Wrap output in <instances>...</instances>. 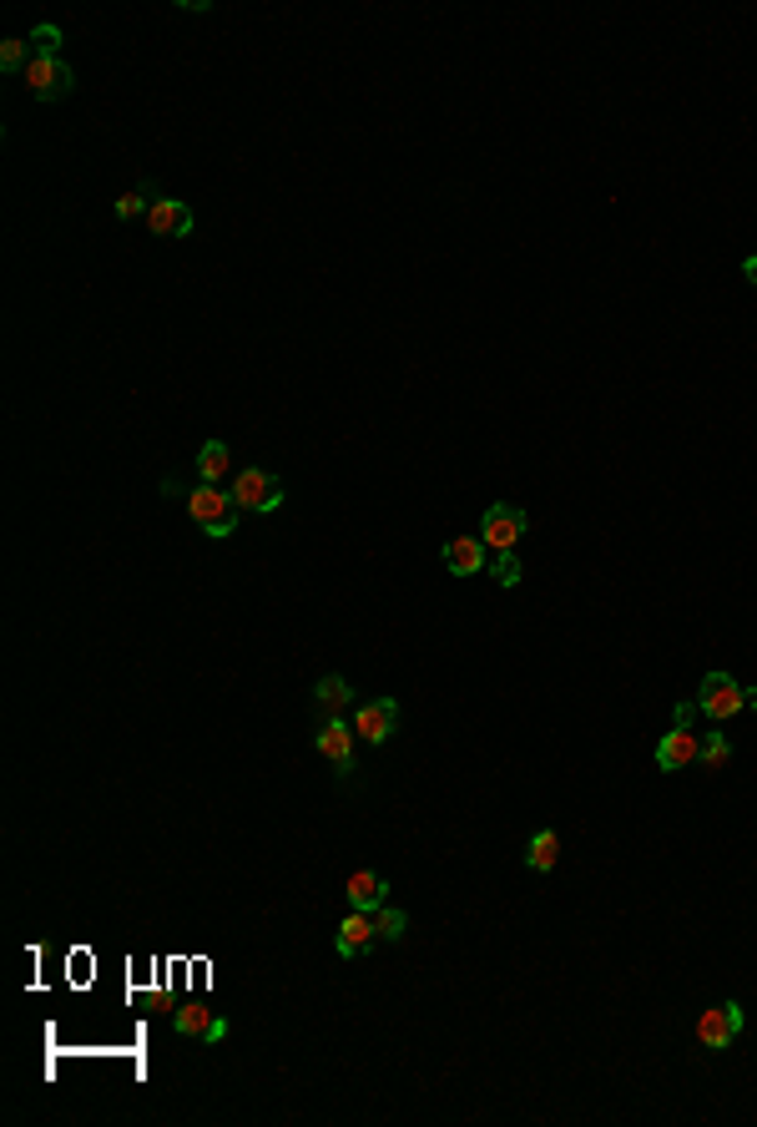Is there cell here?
<instances>
[{
    "label": "cell",
    "mask_w": 757,
    "mask_h": 1127,
    "mask_svg": "<svg viewBox=\"0 0 757 1127\" xmlns=\"http://www.w3.org/2000/svg\"><path fill=\"white\" fill-rule=\"evenodd\" d=\"M692 718H697V698H692V703H676L672 728H667V734H661V743H657V768H661V774H676V768L697 764V753H703V738H697Z\"/></svg>",
    "instance_id": "cell-2"
},
{
    "label": "cell",
    "mask_w": 757,
    "mask_h": 1127,
    "mask_svg": "<svg viewBox=\"0 0 757 1127\" xmlns=\"http://www.w3.org/2000/svg\"><path fill=\"white\" fill-rule=\"evenodd\" d=\"M737 1031H743V1006H737V1002L707 1006V1011L697 1016V1046H703V1052H722V1046H732V1042H737Z\"/></svg>",
    "instance_id": "cell-8"
},
{
    "label": "cell",
    "mask_w": 757,
    "mask_h": 1127,
    "mask_svg": "<svg viewBox=\"0 0 757 1127\" xmlns=\"http://www.w3.org/2000/svg\"><path fill=\"white\" fill-rule=\"evenodd\" d=\"M404 925H410V920H404V910H394L389 900L374 910V931H379V941H400Z\"/></svg>",
    "instance_id": "cell-19"
},
{
    "label": "cell",
    "mask_w": 757,
    "mask_h": 1127,
    "mask_svg": "<svg viewBox=\"0 0 757 1127\" xmlns=\"http://www.w3.org/2000/svg\"><path fill=\"white\" fill-rule=\"evenodd\" d=\"M187 516H193V526H203L212 542H222V536H233L237 531V501H233V490H222V486H193L187 490Z\"/></svg>",
    "instance_id": "cell-1"
},
{
    "label": "cell",
    "mask_w": 757,
    "mask_h": 1127,
    "mask_svg": "<svg viewBox=\"0 0 757 1127\" xmlns=\"http://www.w3.org/2000/svg\"><path fill=\"white\" fill-rule=\"evenodd\" d=\"M172 1031L187 1037V1042H222V1037H228V1016L203 1002H187L172 1011Z\"/></svg>",
    "instance_id": "cell-9"
},
{
    "label": "cell",
    "mask_w": 757,
    "mask_h": 1127,
    "mask_svg": "<svg viewBox=\"0 0 757 1127\" xmlns=\"http://www.w3.org/2000/svg\"><path fill=\"white\" fill-rule=\"evenodd\" d=\"M743 279L757 283V253H753V258H743Z\"/></svg>",
    "instance_id": "cell-23"
},
{
    "label": "cell",
    "mask_w": 757,
    "mask_h": 1127,
    "mask_svg": "<svg viewBox=\"0 0 757 1127\" xmlns=\"http://www.w3.org/2000/svg\"><path fill=\"white\" fill-rule=\"evenodd\" d=\"M26 66H30V41L5 36V41H0V71H26Z\"/></svg>",
    "instance_id": "cell-20"
},
{
    "label": "cell",
    "mask_w": 757,
    "mask_h": 1127,
    "mask_svg": "<svg viewBox=\"0 0 757 1127\" xmlns=\"http://www.w3.org/2000/svg\"><path fill=\"white\" fill-rule=\"evenodd\" d=\"M354 703V688H349L339 672H329V678H318V688H314V713H318V724L323 718H344V708Z\"/></svg>",
    "instance_id": "cell-15"
},
{
    "label": "cell",
    "mask_w": 757,
    "mask_h": 1127,
    "mask_svg": "<svg viewBox=\"0 0 757 1127\" xmlns=\"http://www.w3.org/2000/svg\"><path fill=\"white\" fill-rule=\"evenodd\" d=\"M400 728V703L394 698H369V703H358L354 713V734L364 738V743H389V734Z\"/></svg>",
    "instance_id": "cell-10"
},
{
    "label": "cell",
    "mask_w": 757,
    "mask_h": 1127,
    "mask_svg": "<svg viewBox=\"0 0 757 1127\" xmlns=\"http://www.w3.org/2000/svg\"><path fill=\"white\" fill-rule=\"evenodd\" d=\"M440 557L450 567V577H475V571H485V542L480 536H450Z\"/></svg>",
    "instance_id": "cell-13"
},
{
    "label": "cell",
    "mask_w": 757,
    "mask_h": 1127,
    "mask_svg": "<svg viewBox=\"0 0 757 1127\" xmlns=\"http://www.w3.org/2000/svg\"><path fill=\"white\" fill-rule=\"evenodd\" d=\"M374 941H379V931H374V910H354V905H349V916L339 920V935H333V950H339L344 960H354V956H369Z\"/></svg>",
    "instance_id": "cell-11"
},
{
    "label": "cell",
    "mask_w": 757,
    "mask_h": 1127,
    "mask_svg": "<svg viewBox=\"0 0 757 1127\" xmlns=\"http://www.w3.org/2000/svg\"><path fill=\"white\" fill-rule=\"evenodd\" d=\"M233 501L237 511H258V516H273L278 506H283V486H278L273 471H262V465H248V471L233 475Z\"/></svg>",
    "instance_id": "cell-5"
},
{
    "label": "cell",
    "mask_w": 757,
    "mask_h": 1127,
    "mask_svg": "<svg viewBox=\"0 0 757 1127\" xmlns=\"http://www.w3.org/2000/svg\"><path fill=\"white\" fill-rule=\"evenodd\" d=\"M147 208H151L147 187H137V193H126L122 203H117V218H147Z\"/></svg>",
    "instance_id": "cell-21"
},
{
    "label": "cell",
    "mask_w": 757,
    "mask_h": 1127,
    "mask_svg": "<svg viewBox=\"0 0 757 1127\" xmlns=\"http://www.w3.org/2000/svg\"><path fill=\"white\" fill-rule=\"evenodd\" d=\"M525 511L521 506H510V501H496L490 511H485V521H480V542H485V552H515V542L525 536Z\"/></svg>",
    "instance_id": "cell-6"
},
{
    "label": "cell",
    "mask_w": 757,
    "mask_h": 1127,
    "mask_svg": "<svg viewBox=\"0 0 757 1127\" xmlns=\"http://www.w3.org/2000/svg\"><path fill=\"white\" fill-rule=\"evenodd\" d=\"M728 759H732V743H728V734H707L703 738V753H697V764L707 768V774H717V768H728Z\"/></svg>",
    "instance_id": "cell-18"
},
{
    "label": "cell",
    "mask_w": 757,
    "mask_h": 1127,
    "mask_svg": "<svg viewBox=\"0 0 757 1127\" xmlns=\"http://www.w3.org/2000/svg\"><path fill=\"white\" fill-rule=\"evenodd\" d=\"M354 738H358V734H354V724H349V718H323V724L314 728V749L329 759L339 779H349V774H354Z\"/></svg>",
    "instance_id": "cell-7"
},
{
    "label": "cell",
    "mask_w": 757,
    "mask_h": 1127,
    "mask_svg": "<svg viewBox=\"0 0 757 1127\" xmlns=\"http://www.w3.org/2000/svg\"><path fill=\"white\" fill-rule=\"evenodd\" d=\"M555 860H561V839H555V829H540V835L530 839V849H525V864H530L536 875H551Z\"/></svg>",
    "instance_id": "cell-17"
},
{
    "label": "cell",
    "mask_w": 757,
    "mask_h": 1127,
    "mask_svg": "<svg viewBox=\"0 0 757 1127\" xmlns=\"http://www.w3.org/2000/svg\"><path fill=\"white\" fill-rule=\"evenodd\" d=\"M21 82H26V92L36 101H56L76 86V76H71V66L61 61V51H30V66L21 71Z\"/></svg>",
    "instance_id": "cell-4"
},
{
    "label": "cell",
    "mask_w": 757,
    "mask_h": 1127,
    "mask_svg": "<svg viewBox=\"0 0 757 1127\" xmlns=\"http://www.w3.org/2000/svg\"><path fill=\"white\" fill-rule=\"evenodd\" d=\"M490 571H496V582H500V586H515V582H521V561H515V552H500L496 567H490Z\"/></svg>",
    "instance_id": "cell-22"
},
{
    "label": "cell",
    "mask_w": 757,
    "mask_h": 1127,
    "mask_svg": "<svg viewBox=\"0 0 757 1127\" xmlns=\"http://www.w3.org/2000/svg\"><path fill=\"white\" fill-rule=\"evenodd\" d=\"M344 895H349L354 910H379V905L389 900V880L379 875V870H354L349 885H344Z\"/></svg>",
    "instance_id": "cell-14"
},
{
    "label": "cell",
    "mask_w": 757,
    "mask_h": 1127,
    "mask_svg": "<svg viewBox=\"0 0 757 1127\" xmlns=\"http://www.w3.org/2000/svg\"><path fill=\"white\" fill-rule=\"evenodd\" d=\"M197 475H203L207 486H222V481L233 475V450H228V440H207V446L197 450Z\"/></svg>",
    "instance_id": "cell-16"
},
{
    "label": "cell",
    "mask_w": 757,
    "mask_h": 1127,
    "mask_svg": "<svg viewBox=\"0 0 757 1127\" xmlns=\"http://www.w3.org/2000/svg\"><path fill=\"white\" fill-rule=\"evenodd\" d=\"M747 703H757V688H753V693H747Z\"/></svg>",
    "instance_id": "cell-24"
},
{
    "label": "cell",
    "mask_w": 757,
    "mask_h": 1127,
    "mask_svg": "<svg viewBox=\"0 0 757 1127\" xmlns=\"http://www.w3.org/2000/svg\"><path fill=\"white\" fill-rule=\"evenodd\" d=\"M147 228L157 238H187V233H193V208L178 203V197H151Z\"/></svg>",
    "instance_id": "cell-12"
},
{
    "label": "cell",
    "mask_w": 757,
    "mask_h": 1127,
    "mask_svg": "<svg viewBox=\"0 0 757 1127\" xmlns=\"http://www.w3.org/2000/svg\"><path fill=\"white\" fill-rule=\"evenodd\" d=\"M743 708H747V688H737L732 672H707V678L697 682V713H703V718L728 724V718H737Z\"/></svg>",
    "instance_id": "cell-3"
}]
</instances>
